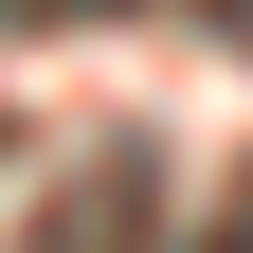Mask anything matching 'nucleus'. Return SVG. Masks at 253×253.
Listing matches in <instances>:
<instances>
[{"mask_svg": "<svg viewBox=\"0 0 253 253\" xmlns=\"http://www.w3.org/2000/svg\"><path fill=\"white\" fill-rule=\"evenodd\" d=\"M235 37H253V0H235Z\"/></svg>", "mask_w": 253, "mask_h": 253, "instance_id": "1", "label": "nucleus"}]
</instances>
